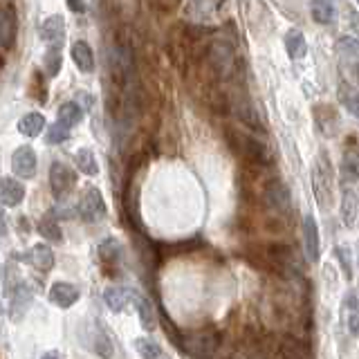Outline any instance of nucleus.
I'll return each instance as SVG.
<instances>
[{
    "instance_id": "nucleus-19",
    "label": "nucleus",
    "mask_w": 359,
    "mask_h": 359,
    "mask_svg": "<svg viewBox=\"0 0 359 359\" xmlns=\"http://www.w3.org/2000/svg\"><path fill=\"white\" fill-rule=\"evenodd\" d=\"M22 198H25V187H22L14 177H5L3 189H0V200H3V205L5 207H18L22 202Z\"/></svg>"
},
{
    "instance_id": "nucleus-9",
    "label": "nucleus",
    "mask_w": 359,
    "mask_h": 359,
    "mask_svg": "<svg viewBox=\"0 0 359 359\" xmlns=\"http://www.w3.org/2000/svg\"><path fill=\"white\" fill-rule=\"evenodd\" d=\"M236 142H238V151L250 160L252 164H269L272 162V153H269V149L263 144V142H258L254 137H236Z\"/></svg>"
},
{
    "instance_id": "nucleus-15",
    "label": "nucleus",
    "mask_w": 359,
    "mask_h": 359,
    "mask_svg": "<svg viewBox=\"0 0 359 359\" xmlns=\"http://www.w3.org/2000/svg\"><path fill=\"white\" fill-rule=\"evenodd\" d=\"M41 39L48 43V45H59L63 43L65 39V22H63V16L54 14L50 18H45V22L41 25Z\"/></svg>"
},
{
    "instance_id": "nucleus-30",
    "label": "nucleus",
    "mask_w": 359,
    "mask_h": 359,
    "mask_svg": "<svg viewBox=\"0 0 359 359\" xmlns=\"http://www.w3.org/2000/svg\"><path fill=\"white\" fill-rule=\"evenodd\" d=\"M233 110H236V115H238V119L245 123V126H250L252 130L263 133V123H261V119H258L256 110H254V106L250 104V101H238V104L233 106Z\"/></svg>"
},
{
    "instance_id": "nucleus-34",
    "label": "nucleus",
    "mask_w": 359,
    "mask_h": 359,
    "mask_svg": "<svg viewBox=\"0 0 359 359\" xmlns=\"http://www.w3.org/2000/svg\"><path fill=\"white\" fill-rule=\"evenodd\" d=\"M93 348H95V353L99 355V357H104V359H110L112 357V341H110V337H108V332L101 328V325H97V332L93 334Z\"/></svg>"
},
{
    "instance_id": "nucleus-28",
    "label": "nucleus",
    "mask_w": 359,
    "mask_h": 359,
    "mask_svg": "<svg viewBox=\"0 0 359 359\" xmlns=\"http://www.w3.org/2000/svg\"><path fill=\"white\" fill-rule=\"evenodd\" d=\"M39 233L43 236L45 241H52V243H61L63 241V231L59 227V222H56V216L54 213H48V216H43L36 224Z\"/></svg>"
},
{
    "instance_id": "nucleus-7",
    "label": "nucleus",
    "mask_w": 359,
    "mask_h": 359,
    "mask_svg": "<svg viewBox=\"0 0 359 359\" xmlns=\"http://www.w3.org/2000/svg\"><path fill=\"white\" fill-rule=\"evenodd\" d=\"M36 166H39V160L32 146H18L14 155H11V171L18 177H25V180L34 177L36 175Z\"/></svg>"
},
{
    "instance_id": "nucleus-36",
    "label": "nucleus",
    "mask_w": 359,
    "mask_h": 359,
    "mask_svg": "<svg viewBox=\"0 0 359 359\" xmlns=\"http://www.w3.org/2000/svg\"><path fill=\"white\" fill-rule=\"evenodd\" d=\"M67 137H70V128L63 126L61 121H56L54 126L48 130V144H63Z\"/></svg>"
},
{
    "instance_id": "nucleus-2",
    "label": "nucleus",
    "mask_w": 359,
    "mask_h": 359,
    "mask_svg": "<svg viewBox=\"0 0 359 359\" xmlns=\"http://www.w3.org/2000/svg\"><path fill=\"white\" fill-rule=\"evenodd\" d=\"M265 258H267L269 267H272L278 276H283L287 280L301 276V267L297 263V256L292 254V250L285 243H272V245H269L267 252H265Z\"/></svg>"
},
{
    "instance_id": "nucleus-13",
    "label": "nucleus",
    "mask_w": 359,
    "mask_h": 359,
    "mask_svg": "<svg viewBox=\"0 0 359 359\" xmlns=\"http://www.w3.org/2000/svg\"><path fill=\"white\" fill-rule=\"evenodd\" d=\"M314 119H317V128L325 137H334L339 130V115L330 106H317L314 108Z\"/></svg>"
},
{
    "instance_id": "nucleus-42",
    "label": "nucleus",
    "mask_w": 359,
    "mask_h": 359,
    "mask_svg": "<svg viewBox=\"0 0 359 359\" xmlns=\"http://www.w3.org/2000/svg\"><path fill=\"white\" fill-rule=\"evenodd\" d=\"M357 3H359V0H357Z\"/></svg>"
},
{
    "instance_id": "nucleus-21",
    "label": "nucleus",
    "mask_w": 359,
    "mask_h": 359,
    "mask_svg": "<svg viewBox=\"0 0 359 359\" xmlns=\"http://www.w3.org/2000/svg\"><path fill=\"white\" fill-rule=\"evenodd\" d=\"M27 258L34 267L41 269V272H50L54 267V252L50 250V245H34Z\"/></svg>"
},
{
    "instance_id": "nucleus-18",
    "label": "nucleus",
    "mask_w": 359,
    "mask_h": 359,
    "mask_svg": "<svg viewBox=\"0 0 359 359\" xmlns=\"http://www.w3.org/2000/svg\"><path fill=\"white\" fill-rule=\"evenodd\" d=\"M104 303L112 312H121L123 308L133 303V290L128 287H119V285H110L104 290Z\"/></svg>"
},
{
    "instance_id": "nucleus-6",
    "label": "nucleus",
    "mask_w": 359,
    "mask_h": 359,
    "mask_svg": "<svg viewBox=\"0 0 359 359\" xmlns=\"http://www.w3.org/2000/svg\"><path fill=\"white\" fill-rule=\"evenodd\" d=\"M263 202L269 211L274 213H287L292 207V198H290V189L280 182V180H272V182L265 184L263 191Z\"/></svg>"
},
{
    "instance_id": "nucleus-3",
    "label": "nucleus",
    "mask_w": 359,
    "mask_h": 359,
    "mask_svg": "<svg viewBox=\"0 0 359 359\" xmlns=\"http://www.w3.org/2000/svg\"><path fill=\"white\" fill-rule=\"evenodd\" d=\"M182 348L194 359H213L220 348V334L213 330L191 332L182 339Z\"/></svg>"
},
{
    "instance_id": "nucleus-17",
    "label": "nucleus",
    "mask_w": 359,
    "mask_h": 359,
    "mask_svg": "<svg viewBox=\"0 0 359 359\" xmlns=\"http://www.w3.org/2000/svg\"><path fill=\"white\" fill-rule=\"evenodd\" d=\"M344 317H346V328L351 337H359V297L357 292L351 290L344 299Z\"/></svg>"
},
{
    "instance_id": "nucleus-29",
    "label": "nucleus",
    "mask_w": 359,
    "mask_h": 359,
    "mask_svg": "<svg viewBox=\"0 0 359 359\" xmlns=\"http://www.w3.org/2000/svg\"><path fill=\"white\" fill-rule=\"evenodd\" d=\"M310 9H312V18L319 25H330L334 20V5L332 0H310Z\"/></svg>"
},
{
    "instance_id": "nucleus-1",
    "label": "nucleus",
    "mask_w": 359,
    "mask_h": 359,
    "mask_svg": "<svg viewBox=\"0 0 359 359\" xmlns=\"http://www.w3.org/2000/svg\"><path fill=\"white\" fill-rule=\"evenodd\" d=\"M312 191H314V198H317V205L321 209H330L332 207V194H334V187H332V166L330 160L325 153H319V157L314 160L312 166Z\"/></svg>"
},
{
    "instance_id": "nucleus-35",
    "label": "nucleus",
    "mask_w": 359,
    "mask_h": 359,
    "mask_svg": "<svg viewBox=\"0 0 359 359\" xmlns=\"http://www.w3.org/2000/svg\"><path fill=\"white\" fill-rule=\"evenodd\" d=\"M135 348H137V353L142 359H164L160 346H157L155 341L146 339V337H140L137 341H135Z\"/></svg>"
},
{
    "instance_id": "nucleus-38",
    "label": "nucleus",
    "mask_w": 359,
    "mask_h": 359,
    "mask_svg": "<svg viewBox=\"0 0 359 359\" xmlns=\"http://www.w3.org/2000/svg\"><path fill=\"white\" fill-rule=\"evenodd\" d=\"M337 256L341 258V265H344V272H346V276H351V263H348V252H346V247H344V250L339 247V250H337Z\"/></svg>"
},
{
    "instance_id": "nucleus-31",
    "label": "nucleus",
    "mask_w": 359,
    "mask_h": 359,
    "mask_svg": "<svg viewBox=\"0 0 359 359\" xmlns=\"http://www.w3.org/2000/svg\"><path fill=\"white\" fill-rule=\"evenodd\" d=\"M74 162H76V168H79V171H81L83 175L95 177V175L99 173V162H97L95 153L90 151V149H79L76 155H74Z\"/></svg>"
},
{
    "instance_id": "nucleus-33",
    "label": "nucleus",
    "mask_w": 359,
    "mask_h": 359,
    "mask_svg": "<svg viewBox=\"0 0 359 359\" xmlns=\"http://www.w3.org/2000/svg\"><path fill=\"white\" fill-rule=\"evenodd\" d=\"M339 101L351 115L359 117V90H355L348 83H339Z\"/></svg>"
},
{
    "instance_id": "nucleus-10",
    "label": "nucleus",
    "mask_w": 359,
    "mask_h": 359,
    "mask_svg": "<svg viewBox=\"0 0 359 359\" xmlns=\"http://www.w3.org/2000/svg\"><path fill=\"white\" fill-rule=\"evenodd\" d=\"M32 299H34V292L25 283H16L14 292H11V297H9V314H11V319L18 321V319L25 317V312L32 306Z\"/></svg>"
},
{
    "instance_id": "nucleus-26",
    "label": "nucleus",
    "mask_w": 359,
    "mask_h": 359,
    "mask_svg": "<svg viewBox=\"0 0 359 359\" xmlns=\"http://www.w3.org/2000/svg\"><path fill=\"white\" fill-rule=\"evenodd\" d=\"M45 128V117L41 112H27L25 117H20L18 121V133L25 135V137H36Z\"/></svg>"
},
{
    "instance_id": "nucleus-8",
    "label": "nucleus",
    "mask_w": 359,
    "mask_h": 359,
    "mask_svg": "<svg viewBox=\"0 0 359 359\" xmlns=\"http://www.w3.org/2000/svg\"><path fill=\"white\" fill-rule=\"evenodd\" d=\"M341 177L348 184L355 182V180L359 177V140L355 137V135H351V137L346 140V146H344Z\"/></svg>"
},
{
    "instance_id": "nucleus-11",
    "label": "nucleus",
    "mask_w": 359,
    "mask_h": 359,
    "mask_svg": "<svg viewBox=\"0 0 359 359\" xmlns=\"http://www.w3.org/2000/svg\"><path fill=\"white\" fill-rule=\"evenodd\" d=\"M16 27H18V18H16V11L11 5L3 7V14H0V41H3V48L5 52L11 50L16 39Z\"/></svg>"
},
{
    "instance_id": "nucleus-25",
    "label": "nucleus",
    "mask_w": 359,
    "mask_h": 359,
    "mask_svg": "<svg viewBox=\"0 0 359 359\" xmlns=\"http://www.w3.org/2000/svg\"><path fill=\"white\" fill-rule=\"evenodd\" d=\"M285 50H287V56L292 61H299L303 56L308 54V45H306V36L299 32V29H292L285 34Z\"/></svg>"
},
{
    "instance_id": "nucleus-16",
    "label": "nucleus",
    "mask_w": 359,
    "mask_h": 359,
    "mask_svg": "<svg viewBox=\"0 0 359 359\" xmlns=\"http://www.w3.org/2000/svg\"><path fill=\"white\" fill-rule=\"evenodd\" d=\"M50 301L56 308H72L79 301V287L70 285V283H54L50 287Z\"/></svg>"
},
{
    "instance_id": "nucleus-5",
    "label": "nucleus",
    "mask_w": 359,
    "mask_h": 359,
    "mask_svg": "<svg viewBox=\"0 0 359 359\" xmlns=\"http://www.w3.org/2000/svg\"><path fill=\"white\" fill-rule=\"evenodd\" d=\"M74 184H76V173L67 164L54 162L50 166V187H52L54 198L63 200L74 189Z\"/></svg>"
},
{
    "instance_id": "nucleus-24",
    "label": "nucleus",
    "mask_w": 359,
    "mask_h": 359,
    "mask_svg": "<svg viewBox=\"0 0 359 359\" xmlns=\"http://www.w3.org/2000/svg\"><path fill=\"white\" fill-rule=\"evenodd\" d=\"M133 303H135V308H137L140 323L144 325V330H149V332H151V330H155L157 321H155V312H153V308H151L149 299L142 297V294H137V292L133 290Z\"/></svg>"
},
{
    "instance_id": "nucleus-14",
    "label": "nucleus",
    "mask_w": 359,
    "mask_h": 359,
    "mask_svg": "<svg viewBox=\"0 0 359 359\" xmlns=\"http://www.w3.org/2000/svg\"><path fill=\"white\" fill-rule=\"evenodd\" d=\"M278 355L280 359H312L310 348L292 334H285L283 339L278 341Z\"/></svg>"
},
{
    "instance_id": "nucleus-37",
    "label": "nucleus",
    "mask_w": 359,
    "mask_h": 359,
    "mask_svg": "<svg viewBox=\"0 0 359 359\" xmlns=\"http://www.w3.org/2000/svg\"><path fill=\"white\" fill-rule=\"evenodd\" d=\"M45 67H48V74L50 76L59 74V70H61V52H59V48L50 50L48 54H45Z\"/></svg>"
},
{
    "instance_id": "nucleus-40",
    "label": "nucleus",
    "mask_w": 359,
    "mask_h": 359,
    "mask_svg": "<svg viewBox=\"0 0 359 359\" xmlns=\"http://www.w3.org/2000/svg\"><path fill=\"white\" fill-rule=\"evenodd\" d=\"M43 359H59V355H56V351H50L48 355H45Z\"/></svg>"
},
{
    "instance_id": "nucleus-32",
    "label": "nucleus",
    "mask_w": 359,
    "mask_h": 359,
    "mask_svg": "<svg viewBox=\"0 0 359 359\" xmlns=\"http://www.w3.org/2000/svg\"><path fill=\"white\" fill-rule=\"evenodd\" d=\"M83 119V108L76 104V101H65L59 108V121L67 128H74L79 121Z\"/></svg>"
},
{
    "instance_id": "nucleus-27",
    "label": "nucleus",
    "mask_w": 359,
    "mask_h": 359,
    "mask_svg": "<svg viewBox=\"0 0 359 359\" xmlns=\"http://www.w3.org/2000/svg\"><path fill=\"white\" fill-rule=\"evenodd\" d=\"M135 250H137V256H140V263L146 267V269H155L157 267V252L155 247L144 238V236H137L135 233Z\"/></svg>"
},
{
    "instance_id": "nucleus-39",
    "label": "nucleus",
    "mask_w": 359,
    "mask_h": 359,
    "mask_svg": "<svg viewBox=\"0 0 359 359\" xmlns=\"http://www.w3.org/2000/svg\"><path fill=\"white\" fill-rule=\"evenodd\" d=\"M67 7H70L72 11H76V14H81V11L86 9V0H67Z\"/></svg>"
},
{
    "instance_id": "nucleus-20",
    "label": "nucleus",
    "mask_w": 359,
    "mask_h": 359,
    "mask_svg": "<svg viewBox=\"0 0 359 359\" xmlns=\"http://www.w3.org/2000/svg\"><path fill=\"white\" fill-rule=\"evenodd\" d=\"M72 61L81 72H93L95 70V54L90 50V45L86 41L72 43Z\"/></svg>"
},
{
    "instance_id": "nucleus-41",
    "label": "nucleus",
    "mask_w": 359,
    "mask_h": 359,
    "mask_svg": "<svg viewBox=\"0 0 359 359\" xmlns=\"http://www.w3.org/2000/svg\"><path fill=\"white\" fill-rule=\"evenodd\" d=\"M355 74H357V81H359V63H355Z\"/></svg>"
},
{
    "instance_id": "nucleus-23",
    "label": "nucleus",
    "mask_w": 359,
    "mask_h": 359,
    "mask_svg": "<svg viewBox=\"0 0 359 359\" xmlns=\"http://www.w3.org/2000/svg\"><path fill=\"white\" fill-rule=\"evenodd\" d=\"M357 213H359V196L353 189H346L341 196V218L346 222V227H355Z\"/></svg>"
},
{
    "instance_id": "nucleus-4",
    "label": "nucleus",
    "mask_w": 359,
    "mask_h": 359,
    "mask_svg": "<svg viewBox=\"0 0 359 359\" xmlns=\"http://www.w3.org/2000/svg\"><path fill=\"white\" fill-rule=\"evenodd\" d=\"M79 216L83 222H99L106 216V202L97 187H88L79 200Z\"/></svg>"
},
{
    "instance_id": "nucleus-12",
    "label": "nucleus",
    "mask_w": 359,
    "mask_h": 359,
    "mask_svg": "<svg viewBox=\"0 0 359 359\" xmlns=\"http://www.w3.org/2000/svg\"><path fill=\"white\" fill-rule=\"evenodd\" d=\"M303 247H306V256L312 263L319 261V227L312 216L303 218Z\"/></svg>"
},
{
    "instance_id": "nucleus-22",
    "label": "nucleus",
    "mask_w": 359,
    "mask_h": 359,
    "mask_svg": "<svg viewBox=\"0 0 359 359\" xmlns=\"http://www.w3.org/2000/svg\"><path fill=\"white\" fill-rule=\"evenodd\" d=\"M121 256H123V247L117 238H112L110 236V238H104L99 243V258L106 265H119Z\"/></svg>"
}]
</instances>
